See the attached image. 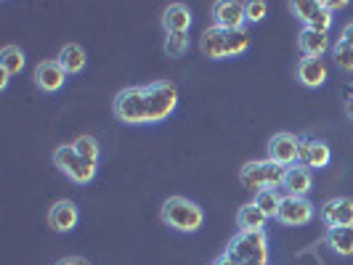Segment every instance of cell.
I'll use <instances>...</instances> for the list:
<instances>
[{"instance_id": "cell-1", "label": "cell", "mask_w": 353, "mask_h": 265, "mask_svg": "<svg viewBox=\"0 0 353 265\" xmlns=\"http://www.w3.org/2000/svg\"><path fill=\"white\" fill-rule=\"evenodd\" d=\"M162 223L168 226V229L178 231V233H194L205 226V212L202 207L192 202V199H186V196H170V199H165V204H162Z\"/></svg>"}, {"instance_id": "cell-2", "label": "cell", "mask_w": 353, "mask_h": 265, "mask_svg": "<svg viewBox=\"0 0 353 265\" xmlns=\"http://www.w3.org/2000/svg\"><path fill=\"white\" fill-rule=\"evenodd\" d=\"M223 255L229 257L234 265H268V239L265 231H239L229 242V247L223 249Z\"/></svg>"}, {"instance_id": "cell-3", "label": "cell", "mask_w": 353, "mask_h": 265, "mask_svg": "<svg viewBox=\"0 0 353 265\" xmlns=\"http://www.w3.org/2000/svg\"><path fill=\"white\" fill-rule=\"evenodd\" d=\"M284 167L271 162V159H252L248 165H242L239 170V183L250 191H265V189H282Z\"/></svg>"}, {"instance_id": "cell-4", "label": "cell", "mask_w": 353, "mask_h": 265, "mask_svg": "<svg viewBox=\"0 0 353 265\" xmlns=\"http://www.w3.org/2000/svg\"><path fill=\"white\" fill-rule=\"evenodd\" d=\"M143 88H146V120H149V125L165 123L178 106L176 83L162 80V83H152Z\"/></svg>"}, {"instance_id": "cell-5", "label": "cell", "mask_w": 353, "mask_h": 265, "mask_svg": "<svg viewBox=\"0 0 353 265\" xmlns=\"http://www.w3.org/2000/svg\"><path fill=\"white\" fill-rule=\"evenodd\" d=\"M53 165L59 167V173H64V176L70 178L72 183L85 186V183H90L96 178V165L99 162H90L83 154H77V149L72 143H67V146H59L53 151Z\"/></svg>"}, {"instance_id": "cell-6", "label": "cell", "mask_w": 353, "mask_h": 265, "mask_svg": "<svg viewBox=\"0 0 353 265\" xmlns=\"http://www.w3.org/2000/svg\"><path fill=\"white\" fill-rule=\"evenodd\" d=\"M114 117L123 125H149L146 120V88L133 85L114 96Z\"/></svg>"}, {"instance_id": "cell-7", "label": "cell", "mask_w": 353, "mask_h": 265, "mask_svg": "<svg viewBox=\"0 0 353 265\" xmlns=\"http://www.w3.org/2000/svg\"><path fill=\"white\" fill-rule=\"evenodd\" d=\"M290 8L303 21V27L319 30V32H330L335 14L324 6V0H295V3H290Z\"/></svg>"}, {"instance_id": "cell-8", "label": "cell", "mask_w": 353, "mask_h": 265, "mask_svg": "<svg viewBox=\"0 0 353 265\" xmlns=\"http://www.w3.org/2000/svg\"><path fill=\"white\" fill-rule=\"evenodd\" d=\"M316 215V207L308 202V196H282V204H279V212H276V220L282 226H290V229H298V226H308Z\"/></svg>"}, {"instance_id": "cell-9", "label": "cell", "mask_w": 353, "mask_h": 265, "mask_svg": "<svg viewBox=\"0 0 353 265\" xmlns=\"http://www.w3.org/2000/svg\"><path fill=\"white\" fill-rule=\"evenodd\" d=\"M245 3L239 0H218L212 6V27L218 30H245Z\"/></svg>"}, {"instance_id": "cell-10", "label": "cell", "mask_w": 353, "mask_h": 265, "mask_svg": "<svg viewBox=\"0 0 353 265\" xmlns=\"http://www.w3.org/2000/svg\"><path fill=\"white\" fill-rule=\"evenodd\" d=\"M321 223L327 229L353 226V199L351 196H332L321 204Z\"/></svg>"}, {"instance_id": "cell-11", "label": "cell", "mask_w": 353, "mask_h": 265, "mask_svg": "<svg viewBox=\"0 0 353 265\" xmlns=\"http://www.w3.org/2000/svg\"><path fill=\"white\" fill-rule=\"evenodd\" d=\"M332 159V149L330 143L321 138H301V149H298V165L308 167V170H321L327 167Z\"/></svg>"}, {"instance_id": "cell-12", "label": "cell", "mask_w": 353, "mask_h": 265, "mask_svg": "<svg viewBox=\"0 0 353 265\" xmlns=\"http://www.w3.org/2000/svg\"><path fill=\"white\" fill-rule=\"evenodd\" d=\"M298 149H301V138L292 136V133H276L271 141H268V159L290 167V165H298Z\"/></svg>"}, {"instance_id": "cell-13", "label": "cell", "mask_w": 353, "mask_h": 265, "mask_svg": "<svg viewBox=\"0 0 353 265\" xmlns=\"http://www.w3.org/2000/svg\"><path fill=\"white\" fill-rule=\"evenodd\" d=\"M32 80H35V85L43 93H56V90L64 88V83H67V70L59 61H40L35 67Z\"/></svg>"}, {"instance_id": "cell-14", "label": "cell", "mask_w": 353, "mask_h": 265, "mask_svg": "<svg viewBox=\"0 0 353 265\" xmlns=\"http://www.w3.org/2000/svg\"><path fill=\"white\" fill-rule=\"evenodd\" d=\"M77 223H80V212H77V204L70 202V199L56 202L48 210V226L56 233H70V231L77 229Z\"/></svg>"}, {"instance_id": "cell-15", "label": "cell", "mask_w": 353, "mask_h": 265, "mask_svg": "<svg viewBox=\"0 0 353 265\" xmlns=\"http://www.w3.org/2000/svg\"><path fill=\"white\" fill-rule=\"evenodd\" d=\"M282 189L284 194L290 196H308L314 189V173L303 165H290V167H284Z\"/></svg>"}, {"instance_id": "cell-16", "label": "cell", "mask_w": 353, "mask_h": 265, "mask_svg": "<svg viewBox=\"0 0 353 265\" xmlns=\"http://www.w3.org/2000/svg\"><path fill=\"white\" fill-rule=\"evenodd\" d=\"M199 51L205 59H212V61L229 59V32L218 27H208L199 37Z\"/></svg>"}, {"instance_id": "cell-17", "label": "cell", "mask_w": 353, "mask_h": 265, "mask_svg": "<svg viewBox=\"0 0 353 265\" xmlns=\"http://www.w3.org/2000/svg\"><path fill=\"white\" fill-rule=\"evenodd\" d=\"M192 11H189V6H183V3H170L168 8H165V14H162V27H165V32L168 35H189V30H192Z\"/></svg>"}, {"instance_id": "cell-18", "label": "cell", "mask_w": 353, "mask_h": 265, "mask_svg": "<svg viewBox=\"0 0 353 265\" xmlns=\"http://www.w3.org/2000/svg\"><path fill=\"white\" fill-rule=\"evenodd\" d=\"M298 45L305 59H321L324 53L330 51V32H319V30H308L303 27L301 35H298Z\"/></svg>"}, {"instance_id": "cell-19", "label": "cell", "mask_w": 353, "mask_h": 265, "mask_svg": "<svg viewBox=\"0 0 353 265\" xmlns=\"http://www.w3.org/2000/svg\"><path fill=\"white\" fill-rule=\"evenodd\" d=\"M298 80L305 88H321L327 83V64L324 59H305L303 56L298 64Z\"/></svg>"}, {"instance_id": "cell-20", "label": "cell", "mask_w": 353, "mask_h": 265, "mask_svg": "<svg viewBox=\"0 0 353 265\" xmlns=\"http://www.w3.org/2000/svg\"><path fill=\"white\" fill-rule=\"evenodd\" d=\"M335 53V64L343 72H353V21H348L343 27V32L337 37V43L332 45Z\"/></svg>"}, {"instance_id": "cell-21", "label": "cell", "mask_w": 353, "mask_h": 265, "mask_svg": "<svg viewBox=\"0 0 353 265\" xmlns=\"http://www.w3.org/2000/svg\"><path fill=\"white\" fill-rule=\"evenodd\" d=\"M67 74H80V72L85 70V64H88V53L85 48L80 45V43H67L61 51H59V59H56Z\"/></svg>"}, {"instance_id": "cell-22", "label": "cell", "mask_w": 353, "mask_h": 265, "mask_svg": "<svg viewBox=\"0 0 353 265\" xmlns=\"http://www.w3.org/2000/svg\"><path fill=\"white\" fill-rule=\"evenodd\" d=\"M327 247L332 249L340 257H351L353 255V226H340V229H330L324 236Z\"/></svg>"}, {"instance_id": "cell-23", "label": "cell", "mask_w": 353, "mask_h": 265, "mask_svg": "<svg viewBox=\"0 0 353 265\" xmlns=\"http://www.w3.org/2000/svg\"><path fill=\"white\" fill-rule=\"evenodd\" d=\"M265 223H268V218H265V212L255 202H250V204H245L242 210L236 212V226H239V231H248V233L265 231Z\"/></svg>"}, {"instance_id": "cell-24", "label": "cell", "mask_w": 353, "mask_h": 265, "mask_svg": "<svg viewBox=\"0 0 353 265\" xmlns=\"http://www.w3.org/2000/svg\"><path fill=\"white\" fill-rule=\"evenodd\" d=\"M24 61H27V56H24V51L19 45H6L0 51V70L8 72L11 77L24 70Z\"/></svg>"}, {"instance_id": "cell-25", "label": "cell", "mask_w": 353, "mask_h": 265, "mask_svg": "<svg viewBox=\"0 0 353 265\" xmlns=\"http://www.w3.org/2000/svg\"><path fill=\"white\" fill-rule=\"evenodd\" d=\"M282 191L279 189H265V191H258L255 194V204L265 212L268 220H276V212H279V204H282Z\"/></svg>"}, {"instance_id": "cell-26", "label": "cell", "mask_w": 353, "mask_h": 265, "mask_svg": "<svg viewBox=\"0 0 353 265\" xmlns=\"http://www.w3.org/2000/svg\"><path fill=\"white\" fill-rule=\"evenodd\" d=\"M72 146L77 149V154H83V157L90 159V162H99L101 146H99V141H96L93 136H80V138H74V143H72Z\"/></svg>"}, {"instance_id": "cell-27", "label": "cell", "mask_w": 353, "mask_h": 265, "mask_svg": "<svg viewBox=\"0 0 353 265\" xmlns=\"http://www.w3.org/2000/svg\"><path fill=\"white\" fill-rule=\"evenodd\" d=\"M189 51V35H168L165 37V53L170 59H181Z\"/></svg>"}, {"instance_id": "cell-28", "label": "cell", "mask_w": 353, "mask_h": 265, "mask_svg": "<svg viewBox=\"0 0 353 265\" xmlns=\"http://www.w3.org/2000/svg\"><path fill=\"white\" fill-rule=\"evenodd\" d=\"M245 17H248L250 24H258L268 17V3L265 0H250L245 3Z\"/></svg>"}, {"instance_id": "cell-29", "label": "cell", "mask_w": 353, "mask_h": 265, "mask_svg": "<svg viewBox=\"0 0 353 265\" xmlns=\"http://www.w3.org/2000/svg\"><path fill=\"white\" fill-rule=\"evenodd\" d=\"M56 265H90L85 257H80V255H70V257H64V260H59Z\"/></svg>"}, {"instance_id": "cell-30", "label": "cell", "mask_w": 353, "mask_h": 265, "mask_svg": "<svg viewBox=\"0 0 353 265\" xmlns=\"http://www.w3.org/2000/svg\"><path fill=\"white\" fill-rule=\"evenodd\" d=\"M324 6L335 14V11H343V8H348V0H324Z\"/></svg>"}, {"instance_id": "cell-31", "label": "cell", "mask_w": 353, "mask_h": 265, "mask_svg": "<svg viewBox=\"0 0 353 265\" xmlns=\"http://www.w3.org/2000/svg\"><path fill=\"white\" fill-rule=\"evenodd\" d=\"M345 117L353 123V93H348V98H345Z\"/></svg>"}, {"instance_id": "cell-32", "label": "cell", "mask_w": 353, "mask_h": 265, "mask_svg": "<svg viewBox=\"0 0 353 265\" xmlns=\"http://www.w3.org/2000/svg\"><path fill=\"white\" fill-rule=\"evenodd\" d=\"M8 80H11V74H8V72L0 70V90H3L6 85H8Z\"/></svg>"}, {"instance_id": "cell-33", "label": "cell", "mask_w": 353, "mask_h": 265, "mask_svg": "<svg viewBox=\"0 0 353 265\" xmlns=\"http://www.w3.org/2000/svg\"><path fill=\"white\" fill-rule=\"evenodd\" d=\"M212 265H234V263H231V260L226 257V255H221V257H218V260H215Z\"/></svg>"}]
</instances>
